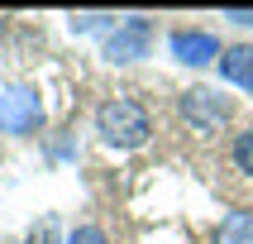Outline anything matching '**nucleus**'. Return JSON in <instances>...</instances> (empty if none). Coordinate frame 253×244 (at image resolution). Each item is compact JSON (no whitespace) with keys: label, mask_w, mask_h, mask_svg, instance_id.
<instances>
[{"label":"nucleus","mask_w":253,"mask_h":244,"mask_svg":"<svg viewBox=\"0 0 253 244\" xmlns=\"http://www.w3.org/2000/svg\"><path fill=\"white\" fill-rule=\"evenodd\" d=\"M96 134L115 153H134L153 134V115H148V105L139 96H105L96 105Z\"/></svg>","instance_id":"obj_1"},{"label":"nucleus","mask_w":253,"mask_h":244,"mask_svg":"<svg viewBox=\"0 0 253 244\" xmlns=\"http://www.w3.org/2000/svg\"><path fill=\"white\" fill-rule=\"evenodd\" d=\"M153 39H158V24L148 14H125V19H115V29L100 39V57L110 62V67H134L143 57L153 53Z\"/></svg>","instance_id":"obj_2"},{"label":"nucleus","mask_w":253,"mask_h":244,"mask_svg":"<svg viewBox=\"0 0 253 244\" xmlns=\"http://www.w3.org/2000/svg\"><path fill=\"white\" fill-rule=\"evenodd\" d=\"M177 115L191 125V134H220L234 120V96H220L215 86H186L177 96Z\"/></svg>","instance_id":"obj_3"},{"label":"nucleus","mask_w":253,"mask_h":244,"mask_svg":"<svg viewBox=\"0 0 253 244\" xmlns=\"http://www.w3.org/2000/svg\"><path fill=\"white\" fill-rule=\"evenodd\" d=\"M43 96L34 86H0V134H10V139H34L43 134Z\"/></svg>","instance_id":"obj_4"},{"label":"nucleus","mask_w":253,"mask_h":244,"mask_svg":"<svg viewBox=\"0 0 253 244\" xmlns=\"http://www.w3.org/2000/svg\"><path fill=\"white\" fill-rule=\"evenodd\" d=\"M168 53H172V62H182V67H211V62H220L225 43L215 39L211 29L182 24V29H172V34H168Z\"/></svg>","instance_id":"obj_5"},{"label":"nucleus","mask_w":253,"mask_h":244,"mask_svg":"<svg viewBox=\"0 0 253 244\" xmlns=\"http://www.w3.org/2000/svg\"><path fill=\"white\" fill-rule=\"evenodd\" d=\"M220 77L229 86H239V91H253V43H229L225 53H220Z\"/></svg>","instance_id":"obj_6"},{"label":"nucleus","mask_w":253,"mask_h":244,"mask_svg":"<svg viewBox=\"0 0 253 244\" xmlns=\"http://www.w3.org/2000/svg\"><path fill=\"white\" fill-rule=\"evenodd\" d=\"M215 244H253V211L234 206V211L215 225Z\"/></svg>","instance_id":"obj_7"},{"label":"nucleus","mask_w":253,"mask_h":244,"mask_svg":"<svg viewBox=\"0 0 253 244\" xmlns=\"http://www.w3.org/2000/svg\"><path fill=\"white\" fill-rule=\"evenodd\" d=\"M67 29L72 34H100L105 39L115 29V14L110 10H82V14H67Z\"/></svg>","instance_id":"obj_8"},{"label":"nucleus","mask_w":253,"mask_h":244,"mask_svg":"<svg viewBox=\"0 0 253 244\" xmlns=\"http://www.w3.org/2000/svg\"><path fill=\"white\" fill-rule=\"evenodd\" d=\"M229 163L244 172V177H253V125H244L234 139H229Z\"/></svg>","instance_id":"obj_9"},{"label":"nucleus","mask_w":253,"mask_h":244,"mask_svg":"<svg viewBox=\"0 0 253 244\" xmlns=\"http://www.w3.org/2000/svg\"><path fill=\"white\" fill-rule=\"evenodd\" d=\"M24 244H67V235H62V220L48 211L43 220H34V225H29V240H24Z\"/></svg>","instance_id":"obj_10"},{"label":"nucleus","mask_w":253,"mask_h":244,"mask_svg":"<svg viewBox=\"0 0 253 244\" xmlns=\"http://www.w3.org/2000/svg\"><path fill=\"white\" fill-rule=\"evenodd\" d=\"M67 244H110V235H105L96 220H82L77 230H67Z\"/></svg>","instance_id":"obj_11"},{"label":"nucleus","mask_w":253,"mask_h":244,"mask_svg":"<svg viewBox=\"0 0 253 244\" xmlns=\"http://www.w3.org/2000/svg\"><path fill=\"white\" fill-rule=\"evenodd\" d=\"M225 19H229V24H239V29H253V10H239V5L225 10Z\"/></svg>","instance_id":"obj_12"}]
</instances>
